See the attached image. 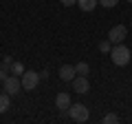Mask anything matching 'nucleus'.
I'll return each instance as SVG.
<instances>
[{"instance_id":"1","label":"nucleus","mask_w":132,"mask_h":124,"mask_svg":"<svg viewBox=\"0 0 132 124\" xmlns=\"http://www.w3.org/2000/svg\"><path fill=\"white\" fill-rule=\"evenodd\" d=\"M130 49L126 47L123 42H119V44H112V49H110V60L117 64V67H126L128 62H130Z\"/></svg>"},{"instance_id":"2","label":"nucleus","mask_w":132,"mask_h":124,"mask_svg":"<svg viewBox=\"0 0 132 124\" xmlns=\"http://www.w3.org/2000/svg\"><path fill=\"white\" fill-rule=\"evenodd\" d=\"M20 82H22V89H24V91H33L35 86L40 84V73H35V71H24L22 75H20Z\"/></svg>"},{"instance_id":"3","label":"nucleus","mask_w":132,"mask_h":124,"mask_svg":"<svg viewBox=\"0 0 132 124\" xmlns=\"http://www.w3.org/2000/svg\"><path fill=\"white\" fill-rule=\"evenodd\" d=\"M126 36H128V27H126V24H117V27H112V29L108 31V40H110L112 44L123 42Z\"/></svg>"},{"instance_id":"4","label":"nucleus","mask_w":132,"mask_h":124,"mask_svg":"<svg viewBox=\"0 0 132 124\" xmlns=\"http://www.w3.org/2000/svg\"><path fill=\"white\" fill-rule=\"evenodd\" d=\"M68 115H71V120H75V122H86V120H88V109H86L84 104H71L68 106Z\"/></svg>"},{"instance_id":"5","label":"nucleus","mask_w":132,"mask_h":124,"mask_svg":"<svg viewBox=\"0 0 132 124\" xmlns=\"http://www.w3.org/2000/svg\"><path fill=\"white\" fill-rule=\"evenodd\" d=\"M2 84H5V93H9V95H15V93L22 89V82H20L18 75H9Z\"/></svg>"},{"instance_id":"6","label":"nucleus","mask_w":132,"mask_h":124,"mask_svg":"<svg viewBox=\"0 0 132 124\" xmlns=\"http://www.w3.org/2000/svg\"><path fill=\"white\" fill-rule=\"evenodd\" d=\"M73 91L75 93H88L90 91V82L86 75H75L73 78Z\"/></svg>"},{"instance_id":"7","label":"nucleus","mask_w":132,"mask_h":124,"mask_svg":"<svg viewBox=\"0 0 132 124\" xmlns=\"http://www.w3.org/2000/svg\"><path fill=\"white\" fill-rule=\"evenodd\" d=\"M73 102H71V95L68 93H57V98H55V106L60 111H68V106H71Z\"/></svg>"},{"instance_id":"8","label":"nucleus","mask_w":132,"mask_h":124,"mask_svg":"<svg viewBox=\"0 0 132 124\" xmlns=\"http://www.w3.org/2000/svg\"><path fill=\"white\" fill-rule=\"evenodd\" d=\"M75 67H71V64H64V67H60V78L64 82H73V78H75Z\"/></svg>"},{"instance_id":"9","label":"nucleus","mask_w":132,"mask_h":124,"mask_svg":"<svg viewBox=\"0 0 132 124\" xmlns=\"http://www.w3.org/2000/svg\"><path fill=\"white\" fill-rule=\"evenodd\" d=\"M97 5H99V0H77V7L81 11H93Z\"/></svg>"},{"instance_id":"10","label":"nucleus","mask_w":132,"mask_h":124,"mask_svg":"<svg viewBox=\"0 0 132 124\" xmlns=\"http://www.w3.org/2000/svg\"><path fill=\"white\" fill-rule=\"evenodd\" d=\"M11 73H13V75H22V73H24V64H22V62H11Z\"/></svg>"},{"instance_id":"11","label":"nucleus","mask_w":132,"mask_h":124,"mask_svg":"<svg viewBox=\"0 0 132 124\" xmlns=\"http://www.w3.org/2000/svg\"><path fill=\"white\" fill-rule=\"evenodd\" d=\"M9 109V93H0V113Z\"/></svg>"},{"instance_id":"12","label":"nucleus","mask_w":132,"mask_h":124,"mask_svg":"<svg viewBox=\"0 0 132 124\" xmlns=\"http://www.w3.org/2000/svg\"><path fill=\"white\" fill-rule=\"evenodd\" d=\"M88 64H86V62H77V64H75V71L77 73H79V75H86V73H88Z\"/></svg>"},{"instance_id":"13","label":"nucleus","mask_w":132,"mask_h":124,"mask_svg":"<svg viewBox=\"0 0 132 124\" xmlns=\"http://www.w3.org/2000/svg\"><path fill=\"white\" fill-rule=\"evenodd\" d=\"M110 49H112V42H110V40H104V42H99V51L110 53Z\"/></svg>"},{"instance_id":"14","label":"nucleus","mask_w":132,"mask_h":124,"mask_svg":"<svg viewBox=\"0 0 132 124\" xmlns=\"http://www.w3.org/2000/svg\"><path fill=\"white\" fill-rule=\"evenodd\" d=\"M117 2H119V0H99V5L106 7V9H112V7H117Z\"/></svg>"},{"instance_id":"15","label":"nucleus","mask_w":132,"mask_h":124,"mask_svg":"<svg viewBox=\"0 0 132 124\" xmlns=\"http://www.w3.org/2000/svg\"><path fill=\"white\" fill-rule=\"evenodd\" d=\"M117 122H119V118H117L114 113H108V115L104 118V124H117Z\"/></svg>"},{"instance_id":"16","label":"nucleus","mask_w":132,"mask_h":124,"mask_svg":"<svg viewBox=\"0 0 132 124\" xmlns=\"http://www.w3.org/2000/svg\"><path fill=\"white\" fill-rule=\"evenodd\" d=\"M64 7H73V5H77V0H60Z\"/></svg>"},{"instance_id":"17","label":"nucleus","mask_w":132,"mask_h":124,"mask_svg":"<svg viewBox=\"0 0 132 124\" xmlns=\"http://www.w3.org/2000/svg\"><path fill=\"white\" fill-rule=\"evenodd\" d=\"M7 78H9V75H7V69H5V67H2V69H0V82H5V80H7Z\"/></svg>"},{"instance_id":"18","label":"nucleus","mask_w":132,"mask_h":124,"mask_svg":"<svg viewBox=\"0 0 132 124\" xmlns=\"http://www.w3.org/2000/svg\"><path fill=\"white\" fill-rule=\"evenodd\" d=\"M128 2H130V5H132V0H128Z\"/></svg>"}]
</instances>
